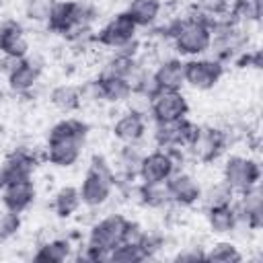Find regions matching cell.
<instances>
[{"label":"cell","mask_w":263,"mask_h":263,"mask_svg":"<svg viewBox=\"0 0 263 263\" xmlns=\"http://www.w3.org/2000/svg\"><path fill=\"white\" fill-rule=\"evenodd\" d=\"M177 150H152L148 154H142L138 164V179L142 183H160L168 181L173 173H177Z\"/></svg>","instance_id":"obj_7"},{"label":"cell","mask_w":263,"mask_h":263,"mask_svg":"<svg viewBox=\"0 0 263 263\" xmlns=\"http://www.w3.org/2000/svg\"><path fill=\"white\" fill-rule=\"evenodd\" d=\"M78 259L80 261H90V263H103V261H109V251H105V249H101L97 245L86 242L84 249L80 251Z\"/></svg>","instance_id":"obj_32"},{"label":"cell","mask_w":263,"mask_h":263,"mask_svg":"<svg viewBox=\"0 0 263 263\" xmlns=\"http://www.w3.org/2000/svg\"><path fill=\"white\" fill-rule=\"evenodd\" d=\"M205 220H208L210 230H212L214 234H218V236L232 234V232L236 230V224H238V216H236L232 203L208 208V210H205Z\"/></svg>","instance_id":"obj_19"},{"label":"cell","mask_w":263,"mask_h":263,"mask_svg":"<svg viewBox=\"0 0 263 263\" xmlns=\"http://www.w3.org/2000/svg\"><path fill=\"white\" fill-rule=\"evenodd\" d=\"M58 0H27L25 2V16L33 23H45L51 8Z\"/></svg>","instance_id":"obj_30"},{"label":"cell","mask_w":263,"mask_h":263,"mask_svg":"<svg viewBox=\"0 0 263 263\" xmlns=\"http://www.w3.org/2000/svg\"><path fill=\"white\" fill-rule=\"evenodd\" d=\"M146 236V228L140 224V222H134V220H127V226H125V234H123V240L125 242H134V245H140Z\"/></svg>","instance_id":"obj_34"},{"label":"cell","mask_w":263,"mask_h":263,"mask_svg":"<svg viewBox=\"0 0 263 263\" xmlns=\"http://www.w3.org/2000/svg\"><path fill=\"white\" fill-rule=\"evenodd\" d=\"M228 146V134L218 127H199V134L189 144L191 154L199 162H214L218 160Z\"/></svg>","instance_id":"obj_10"},{"label":"cell","mask_w":263,"mask_h":263,"mask_svg":"<svg viewBox=\"0 0 263 263\" xmlns=\"http://www.w3.org/2000/svg\"><path fill=\"white\" fill-rule=\"evenodd\" d=\"M156 90H181L185 86V62L179 58L162 60L152 72Z\"/></svg>","instance_id":"obj_17"},{"label":"cell","mask_w":263,"mask_h":263,"mask_svg":"<svg viewBox=\"0 0 263 263\" xmlns=\"http://www.w3.org/2000/svg\"><path fill=\"white\" fill-rule=\"evenodd\" d=\"M72 257V242L68 238H51L45 240L33 255L35 261L41 263H62Z\"/></svg>","instance_id":"obj_24"},{"label":"cell","mask_w":263,"mask_h":263,"mask_svg":"<svg viewBox=\"0 0 263 263\" xmlns=\"http://www.w3.org/2000/svg\"><path fill=\"white\" fill-rule=\"evenodd\" d=\"M125 226H127V218L123 214H109L90 226L86 242L97 245L111 253V249H115L119 242H123Z\"/></svg>","instance_id":"obj_9"},{"label":"cell","mask_w":263,"mask_h":263,"mask_svg":"<svg viewBox=\"0 0 263 263\" xmlns=\"http://www.w3.org/2000/svg\"><path fill=\"white\" fill-rule=\"evenodd\" d=\"M154 123H171L189 115V103L181 90H156L148 101Z\"/></svg>","instance_id":"obj_5"},{"label":"cell","mask_w":263,"mask_h":263,"mask_svg":"<svg viewBox=\"0 0 263 263\" xmlns=\"http://www.w3.org/2000/svg\"><path fill=\"white\" fill-rule=\"evenodd\" d=\"M35 166H37V158L33 152H29L25 148L12 150L0 164V189L8 183L31 179L35 173Z\"/></svg>","instance_id":"obj_11"},{"label":"cell","mask_w":263,"mask_h":263,"mask_svg":"<svg viewBox=\"0 0 263 263\" xmlns=\"http://www.w3.org/2000/svg\"><path fill=\"white\" fill-rule=\"evenodd\" d=\"M222 181L234 191H247L253 185H259L261 181V164L253 156H242V154H232L226 158L224 168H222Z\"/></svg>","instance_id":"obj_4"},{"label":"cell","mask_w":263,"mask_h":263,"mask_svg":"<svg viewBox=\"0 0 263 263\" xmlns=\"http://www.w3.org/2000/svg\"><path fill=\"white\" fill-rule=\"evenodd\" d=\"M166 35L173 39L175 51L181 55L197 58L210 51L212 43V27L210 21L201 14H191L185 18H177L166 27Z\"/></svg>","instance_id":"obj_2"},{"label":"cell","mask_w":263,"mask_h":263,"mask_svg":"<svg viewBox=\"0 0 263 263\" xmlns=\"http://www.w3.org/2000/svg\"><path fill=\"white\" fill-rule=\"evenodd\" d=\"M0 53L2 58L23 60L29 55V41L25 27L16 18H6L0 23Z\"/></svg>","instance_id":"obj_12"},{"label":"cell","mask_w":263,"mask_h":263,"mask_svg":"<svg viewBox=\"0 0 263 263\" xmlns=\"http://www.w3.org/2000/svg\"><path fill=\"white\" fill-rule=\"evenodd\" d=\"M138 68V62H136V55H129V53H123V51H115V55H111L105 66H103V72L105 76H119V78H129Z\"/></svg>","instance_id":"obj_25"},{"label":"cell","mask_w":263,"mask_h":263,"mask_svg":"<svg viewBox=\"0 0 263 263\" xmlns=\"http://www.w3.org/2000/svg\"><path fill=\"white\" fill-rule=\"evenodd\" d=\"M175 261H205V251L201 247H185L175 255Z\"/></svg>","instance_id":"obj_35"},{"label":"cell","mask_w":263,"mask_h":263,"mask_svg":"<svg viewBox=\"0 0 263 263\" xmlns=\"http://www.w3.org/2000/svg\"><path fill=\"white\" fill-rule=\"evenodd\" d=\"M166 183L171 191V201L181 208H191L201 199L203 189L197 183V179L189 173H173Z\"/></svg>","instance_id":"obj_16"},{"label":"cell","mask_w":263,"mask_h":263,"mask_svg":"<svg viewBox=\"0 0 263 263\" xmlns=\"http://www.w3.org/2000/svg\"><path fill=\"white\" fill-rule=\"evenodd\" d=\"M136 33H138L136 23L125 12H117L97 33H92V41L109 49H121L136 39Z\"/></svg>","instance_id":"obj_6"},{"label":"cell","mask_w":263,"mask_h":263,"mask_svg":"<svg viewBox=\"0 0 263 263\" xmlns=\"http://www.w3.org/2000/svg\"><path fill=\"white\" fill-rule=\"evenodd\" d=\"M109 261H113V263H140V261H146V255H144L140 245L123 240L115 249H111Z\"/></svg>","instance_id":"obj_29"},{"label":"cell","mask_w":263,"mask_h":263,"mask_svg":"<svg viewBox=\"0 0 263 263\" xmlns=\"http://www.w3.org/2000/svg\"><path fill=\"white\" fill-rule=\"evenodd\" d=\"M236 66L238 68H261V51L259 49H242L236 53Z\"/></svg>","instance_id":"obj_33"},{"label":"cell","mask_w":263,"mask_h":263,"mask_svg":"<svg viewBox=\"0 0 263 263\" xmlns=\"http://www.w3.org/2000/svg\"><path fill=\"white\" fill-rule=\"evenodd\" d=\"M228 16L234 23H257L261 18V0H234Z\"/></svg>","instance_id":"obj_26"},{"label":"cell","mask_w":263,"mask_h":263,"mask_svg":"<svg viewBox=\"0 0 263 263\" xmlns=\"http://www.w3.org/2000/svg\"><path fill=\"white\" fill-rule=\"evenodd\" d=\"M88 138V123L76 117H66L58 121L47 136L45 154L47 160L58 168H68L78 162L82 146Z\"/></svg>","instance_id":"obj_1"},{"label":"cell","mask_w":263,"mask_h":263,"mask_svg":"<svg viewBox=\"0 0 263 263\" xmlns=\"http://www.w3.org/2000/svg\"><path fill=\"white\" fill-rule=\"evenodd\" d=\"M115 187V173L111 162L103 154H92L88 168L82 177V183L78 187L82 205L86 208H101L109 201Z\"/></svg>","instance_id":"obj_3"},{"label":"cell","mask_w":263,"mask_h":263,"mask_svg":"<svg viewBox=\"0 0 263 263\" xmlns=\"http://www.w3.org/2000/svg\"><path fill=\"white\" fill-rule=\"evenodd\" d=\"M21 230V214H14L6 208L0 210V242L12 238Z\"/></svg>","instance_id":"obj_31"},{"label":"cell","mask_w":263,"mask_h":263,"mask_svg":"<svg viewBox=\"0 0 263 263\" xmlns=\"http://www.w3.org/2000/svg\"><path fill=\"white\" fill-rule=\"evenodd\" d=\"M82 205V199H80V191L78 187L74 185H64L55 191L53 199H51V208H53V214L58 218H70L74 216Z\"/></svg>","instance_id":"obj_23"},{"label":"cell","mask_w":263,"mask_h":263,"mask_svg":"<svg viewBox=\"0 0 263 263\" xmlns=\"http://www.w3.org/2000/svg\"><path fill=\"white\" fill-rule=\"evenodd\" d=\"M234 191L224 183V181H220V183H216V185H212V187H208L205 191H201V203H203V208L208 210V208H216V205H228V203H232L234 201Z\"/></svg>","instance_id":"obj_28"},{"label":"cell","mask_w":263,"mask_h":263,"mask_svg":"<svg viewBox=\"0 0 263 263\" xmlns=\"http://www.w3.org/2000/svg\"><path fill=\"white\" fill-rule=\"evenodd\" d=\"M224 76V64L216 58H191L185 62V84L193 90H210Z\"/></svg>","instance_id":"obj_8"},{"label":"cell","mask_w":263,"mask_h":263,"mask_svg":"<svg viewBox=\"0 0 263 263\" xmlns=\"http://www.w3.org/2000/svg\"><path fill=\"white\" fill-rule=\"evenodd\" d=\"M49 103L62 113H74L82 105L80 88L74 84H58L49 90Z\"/></svg>","instance_id":"obj_22"},{"label":"cell","mask_w":263,"mask_h":263,"mask_svg":"<svg viewBox=\"0 0 263 263\" xmlns=\"http://www.w3.org/2000/svg\"><path fill=\"white\" fill-rule=\"evenodd\" d=\"M111 132H113L115 140H119L121 144H138L146 136L148 123H146V117H144L142 111L132 109V111L121 113L115 119Z\"/></svg>","instance_id":"obj_15"},{"label":"cell","mask_w":263,"mask_h":263,"mask_svg":"<svg viewBox=\"0 0 263 263\" xmlns=\"http://www.w3.org/2000/svg\"><path fill=\"white\" fill-rule=\"evenodd\" d=\"M162 10V2L160 0H129L127 8L123 10L134 23L136 27H150L158 21Z\"/></svg>","instance_id":"obj_20"},{"label":"cell","mask_w":263,"mask_h":263,"mask_svg":"<svg viewBox=\"0 0 263 263\" xmlns=\"http://www.w3.org/2000/svg\"><path fill=\"white\" fill-rule=\"evenodd\" d=\"M95 86H97L99 99L107 101V103H123V101L132 99V95H134L129 80L127 78H119V76L99 74V78L95 80Z\"/></svg>","instance_id":"obj_18"},{"label":"cell","mask_w":263,"mask_h":263,"mask_svg":"<svg viewBox=\"0 0 263 263\" xmlns=\"http://www.w3.org/2000/svg\"><path fill=\"white\" fill-rule=\"evenodd\" d=\"M41 62H37L35 58H23L18 60L8 72H6V82H8V88L12 92H18V95H25L29 92L37 82H39V76H41Z\"/></svg>","instance_id":"obj_14"},{"label":"cell","mask_w":263,"mask_h":263,"mask_svg":"<svg viewBox=\"0 0 263 263\" xmlns=\"http://www.w3.org/2000/svg\"><path fill=\"white\" fill-rule=\"evenodd\" d=\"M37 197V189H35V183L31 179H23V181H14V183H8L0 189V201H2V208L14 212V214H23L27 212L33 201Z\"/></svg>","instance_id":"obj_13"},{"label":"cell","mask_w":263,"mask_h":263,"mask_svg":"<svg viewBox=\"0 0 263 263\" xmlns=\"http://www.w3.org/2000/svg\"><path fill=\"white\" fill-rule=\"evenodd\" d=\"M205 261H214V263H238V261H242V253H240V249L234 242L220 240V242L212 245L210 251H205Z\"/></svg>","instance_id":"obj_27"},{"label":"cell","mask_w":263,"mask_h":263,"mask_svg":"<svg viewBox=\"0 0 263 263\" xmlns=\"http://www.w3.org/2000/svg\"><path fill=\"white\" fill-rule=\"evenodd\" d=\"M136 195H138V201L142 205L152 208V210L166 208L168 203H173L166 181H160V183H142L140 181V185L136 189Z\"/></svg>","instance_id":"obj_21"},{"label":"cell","mask_w":263,"mask_h":263,"mask_svg":"<svg viewBox=\"0 0 263 263\" xmlns=\"http://www.w3.org/2000/svg\"><path fill=\"white\" fill-rule=\"evenodd\" d=\"M0 8H2V0H0Z\"/></svg>","instance_id":"obj_36"}]
</instances>
